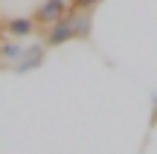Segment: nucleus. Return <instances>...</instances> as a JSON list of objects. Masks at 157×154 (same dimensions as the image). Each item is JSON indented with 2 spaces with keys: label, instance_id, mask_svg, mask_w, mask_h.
Wrapping results in <instances>:
<instances>
[{
  "label": "nucleus",
  "instance_id": "f257e3e1",
  "mask_svg": "<svg viewBox=\"0 0 157 154\" xmlns=\"http://www.w3.org/2000/svg\"><path fill=\"white\" fill-rule=\"evenodd\" d=\"M64 15H67V0H44L38 6V12H35V23L50 26V23L61 21Z\"/></svg>",
  "mask_w": 157,
  "mask_h": 154
},
{
  "label": "nucleus",
  "instance_id": "f03ea898",
  "mask_svg": "<svg viewBox=\"0 0 157 154\" xmlns=\"http://www.w3.org/2000/svg\"><path fill=\"white\" fill-rule=\"evenodd\" d=\"M70 38H73V26H70L67 15H64L61 21H56V23H50V26H47V38H44V44H50V47H61V44H67Z\"/></svg>",
  "mask_w": 157,
  "mask_h": 154
},
{
  "label": "nucleus",
  "instance_id": "7ed1b4c3",
  "mask_svg": "<svg viewBox=\"0 0 157 154\" xmlns=\"http://www.w3.org/2000/svg\"><path fill=\"white\" fill-rule=\"evenodd\" d=\"M67 21L73 26V38H90V15H87V9L67 12Z\"/></svg>",
  "mask_w": 157,
  "mask_h": 154
},
{
  "label": "nucleus",
  "instance_id": "20e7f679",
  "mask_svg": "<svg viewBox=\"0 0 157 154\" xmlns=\"http://www.w3.org/2000/svg\"><path fill=\"white\" fill-rule=\"evenodd\" d=\"M32 29H35L32 17H12V21H6V32H9L12 38H26Z\"/></svg>",
  "mask_w": 157,
  "mask_h": 154
},
{
  "label": "nucleus",
  "instance_id": "39448f33",
  "mask_svg": "<svg viewBox=\"0 0 157 154\" xmlns=\"http://www.w3.org/2000/svg\"><path fill=\"white\" fill-rule=\"evenodd\" d=\"M41 58H44V47H29V50L26 52H23V61H26V64H21V70L23 67H38V64H41Z\"/></svg>",
  "mask_w": 157,
  "mask_h": 154
},
{
  "label": "nucleus",
  "instance_id": "423d86ee",
  "mask_svg": "<svg viewBox=\"0 0 157 154\" xmlns=\"http://www.w3.org/2000/svg\"><path fill=\"white\" fill-rule=\"evenodd\" d=\"M0 55L3 58H17L21 55V47L17 44H6V47H0Z\"/></svg>",
  "mask_w": 157,
  "mask_h": 154
},
{
  "label": "nucleus",
  "instance_id": "0eeeda50",
  "mask_svg": "<svg viewBox=\"0 0 157 154\" xmlns=\"http://www.w3.org/2000/svg\"><path fill=\"white\" fill-rule=\"evenodd\" d=\"M96 3H99V0H70V6H73V9H93Z\"/></svg>",
  "mask_w": 157,
  "mask_h": 154
}]
</instances>
